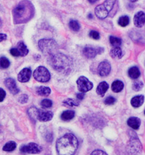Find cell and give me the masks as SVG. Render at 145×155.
I'll use <instances>...</instances> for the list:
<instances>
[{
    "mask_svg": "<svg viewBox=\"0 0 145 155\" xmlns=\"http://www.w3.org/2000/svg\"><path fill=\"white\" fill-rule=\"evenodd\" d=\"M78 140L72 134H67L57 140L56 150L61 155H72L78 149Z\"/></svg>",
    "mask_w": 145,
    "mask_h": 155,
    "instance_id": "cell-1",
    "label": "cell"
},
{
    "mask_svg": "<svg viewBox=\"0 0 145 155\" xmlns=\"http://www.w3.org/2000/svg\"><path fill=\"white\" fill-rule=\"evenodd\" d=\"M48 61L52 68L58 72L68 74L72 70V60L64 54L57 52L49 57Z\"/></svg>",
    "mask_w": 145,
    "mask_h": 155,
    "instance_id": "cell-2",
    "label": "cell"
},
{
    "mask_svg": "<svg viewBox=\"0 0 145 155\" xmlns=\"http://www.w3.org/2000/svg\"><path fill=\"white\" fill-rule=\"evenodd\" d=\"M33 11L32 3L28 1H23L14 9V17L18 23L25 22L31 18Z\"/></svg>",
    "mask_w": 145,
    "mask_h": 155,
    "instance_id": "cell-3",
    "label": "cell"
},
{
    "mask_svg": "<svg viewBox=\"0 0 145 155\" xmlns=\"http://www.w3.org/2000/svg\"><path fill=\"white\" fill-rule=\"evenodd\" d=\"M38 46L42 53L49 57L57 53L59 48L56 41L52 39H41L38 42Z\"/></svg>",
    "mask_w": 145,
    "mask_h": 155,
    "instance_id": "cell-4",
    "label": "cell"
},
{
    "mask_svg": "<svg viewBox=\"0 0 145 155\" xmlns=\"http://www.w3.org/2000/svg\"><path fill=\"white\" fill-rule=\"evenodd\" d=\"M115 3L116 0H105L103 4L97 5L95 8L94 12L96 15L99 19L102 20L105 19L113 8Z\"/></svg>",
    "mask_w": 145,
    "mask_h": 155,
    "instance_id": "cell-5",
    "label": "cell"
},
{
    "mask_svg": "<svg viewBox=\"0 0 145 155\" xmlns=\"http://www.w3.org/2000/svg\"><path fill=\"white\" fill-rule=\"evenodd\" d=\"M132 133L130 138L126 146V152L129 154L135 155L142 151L143 145L137 134L134 132Z\"/></svg>",
    "mask_w": 145,
    "mask_h": 155,
    "instance_id": "cell-6",
    "label": "cell"
},
{
    "mask_svg": "<svg viewBox=\"0 0 145 155\" xmlns=\"http://www.w3.org/2000/svg\"><path fill=\"white\" fill-rule=\"evenodd\" d=\"M33 77L38 82L45 83L50 80L51 75L47 68L43 66H40L35 70Z\"/></svg>",
    "mask_w": 145,
    "mask_h": 155,
    "instance_id": "cell-7",
    "label": "cell"
},
{
    "mask_svg": "<svg viewBox=\"0 0 145 155\" xmlns=\"http://www.w3.org/2000/svg\"><path fill=\"white\" fill-rule=\"evenodd\" d=\"M78 90L82 93H86L91 91L93 87V84L85 76H80L76 81Z\"/></svg>",
    "mask_w": 145,
    "mask_h": 155,
    "instance_id": "cell-8",
    "label": "cell"
},
{
    "mask_svg": "<svg viewBox=\"0 0 145 155\" xmlns=\"http://www.w3.org/2000/svg\"><path fill=\"white\" fill-rule=\"evenodd\" d=\"M20 151L23 153L35 154L40 153L42 151V148L36 143H30L28 144L22 145L20 148Z\"/></svg>",
    "mask_w": 145,
    "mask_h": 155,
    "instance_id": "cell-9",
    "label": "cell"
},
{
    "mask_svg": "<svg viewBox=\"0 0 145 155\" xmlns=\"http://www.w3.org/2000/svg\"><path fill=\"white\" fill-rule=\"evenodd\" d=\"M104 49L103 48H96L91 47H86L83 49V54L86 58L89 59H93L95 58L97 54H103Z\"/></svg>",
    "mask_w": 145,
    "mask_h": 155,
    "instance_id": "cell-10",
    "label": "cell"
},
{
    "mask_svg": "<svg viewBox=\"0 0 145 155\" xmlns=\"http://www.w3.org/2000/svg\"><path fill=\"white\" fill-rule=\"evenodd\" d=\"M111 70V66L108 61L102 62L98 67V72L99 75L102 77H105L109 75Z\"/></svg>",
    "mask_w": 145,
    "mask_h": 155,
    "instance_id": "cell-11",
    "label": "cell"
},
{
    "mask_svg": "<svg viewBox=\"0 0 145 155\" xmlns=\"http://www.w3.org/2000/svg\"><path fill=\"white\" fill-rule=\"evenodd\" d=\"M32 71L29 68H25L19 72L18 75V79L19 82L25 83L29 81L31 76Z\"/></svg>",
    "mask_w": 145,
    "mask_h": 155,
    "instance_id": "cell-12",
    "label": "cell"
},
{
    "mask_svg": "<svg viewBox=\"0 0 145 155\" xmlns=\"http://www.w3.org/2000/svg\"><path fill=\"white\" fill-rule=\"evenodd\" d=\"M54 114L51 111H44L43 110H38L37 119L42 122H46L51 120L53 118Z\"/></svg>",
    "mask_w": 145,
    "mask_h": 155,
    "instance_id": "cell-13",
    "label": "cell"
},
{
    "mask_svg": "<svg viewBox=\"0 0 145 155\" xmlns=\"http://www.w3.org/2000/svg\"><path fill=\"white\" fill-rule=\"evenodd\" d=\"M5 86L11 94L13 95H16L19 92V89L16 86V82L12 78H7L5 81Z\"/></svg>",
    "mask_w": 145,
    "mask_h": 155,
    "instance_id": "cell-14",
    "label": "cell"
},
{
    "mask_svg": "<svg viewBox=\"0 0 145 155\" xmlns=\"http://www.w3.org/2000/svg\"><path fill=\"white\" fill-rule=\"evenodd\" d=\"M145 15L143 12H139L135 15L134 18V23L135 26L140 28L145 24Z\"/></svg>",
    "mask_w": 145,
    "mask_h": 155,
    "instance_id": "cell-15",
    "label": "cell"
},
{
    "mask_svg": "<svg viewBox=\"0 0 145 155\" xmlns=\"http://www.w3.org/2000/svg\"><path fill=\"white\" fill-rule=\"evenodd\" d=\"M141 121L140 119L135 117H130L127 120L128 125L134 130L139 129L141 125Z\"/></svg>",
    "mask_w": 145,
    "mask_h": 155,
    "instance_id": "cell-16",
    "label": "cell"
},
{
    "mask_svg": "<svg viewBox=\"0 0 145 155\" xmlns=\"http://www.w3.org/2000/svg\"><path fill=\"white\" fill-rule=\"evenodd\" d=\"M109 88V85L108 84L107 82H106L105 81L102 82L98 84V86H97V89H96L97 93L100 96L103 97L105 95V94L108 91Z\"/></svg>",
    "mask_w": 145,
    "mask_h": 155,
    "instance_id": "cell-17",
    "label": "cell"
},
{
    "mask_svg": "<svg viewBox=\"0 0 145 155\" xmlns=\"http://www.w3.org/2000/svg\"><path fill=\"white\" fill-rule=\"evenodd\" d=\"M143 102H144L143 95H137L132 98L130 103L133 107L137 108L143 105Z\"/></svg>",
    "mask_w": 145,
    "mask_h": 155,
    "instance_id": "cell-18",
    "label": "cell"
},
{
    "mask_svg": "<svg viewBox=\"0 0 145 155\" xmlns=\"http://www.w3.org/2000/svg\"><path fill=\"white\" fill-rule=\"evenodd\" d=\"M110 56L113 59H121L123 56L121 48L120 47H115L110 51Z\"/></svg>",
    "mask_w": 145,
    "mask_h": 155,
    "instance_id": "cell-19",
    "label": "cell"
},
{
    "mask_svg": "<svg viewBox=\"0 0 145 155\" xmlns=\"http://www.w3.org/2000/svg\"><path fill=\"white\" fill-rule=\"evenodd\" d=\"M75 115V113L74 110H67L63 112L61 115V118L62 120L69 121L74 118Z\"/></svg>",
    "mask_w": 145,
    "mask_h": 155,
    "instance_id": "cell-20",
    "label": "cell"
},
{
    "mask_svg": "<svg viewBox=\"0 0 145 155\" xmlns=\"http://www.w3.org/2000/svg\"><path fill=\"white\" fill-rule=\"evenodd\" d=\"M124 83L120 80H116L113 82L111 85L112 91L115 93H120L124 88Z\"/></svg>",
    "mask_w": 145,
    "mask_h": 155,
    "instance_id": "cell-21",
    "label": "cell"
},
{
    "mask_svg": "<svg viewBox=\"0 0 145 155\" xmlns=\"http://www.w3.org/2000/svg\"><path fill=\"white\" fill-rule=\"evenodd\" d=\"M16 48L19 52L20 56H26L29 54V50L23 41H20L18 43Z\"/></svg>",
    "mask_w": 145,
    "mask_h": 155,
    "instance_id": "cell-22",
    "label": "cell"
},
{
    "mask_svg": "<svg viewBox=\"0 0 145 155\" xmlns=\"http://www.w3.org/2000/svg\"><path fill=\"white\" fill-rule=\"evenodd\" d=\"M36 93L38 95L42 96H49L51 93V89L48 87L40 86L36 89Z\"/></svg>",
    "mask_w": 145,
    "mask_h": 155,
    "instance_id": "cell-23",
    "label": "cell"
},
{
    "mask_svg": "<svg viewBox=\"0 0 145 155\" xmlns=\"http://www.w3.org/2000/svg\"><path fill=\"white\" fill-rule=\"evenodd\" d=\"M128 75L132 79H137L141 75L140 70L137 67H133L128 70Z\"/></svg>",
    "mask_w": 145,
    "mask_h": 155,
    "instance_id": "cell-24",
    "label": "cell"
},
{
    "mask_svg": "<svg viewBox=\"0 0 145 155\" xmlns=\"http://www.w3.org/2000/svg\"><path fill=\"white\" fill-rule=\"evenodd\" d=\"M16 147V143L14 141L8 142L5 144L3 147V150L7 152H11L15 149Z\"/></svg>",
    "mask_w": 145,
    "mask_h": 155,
    "instance_id": "cell-25",
    "label": "cell"
},
{
    "mask_svg": "<svg viewBox=\"0 0 145 155\" xmlns=\"http://www.w3.org/2000/svg\"><path fill=\"white\" fill-rule=\"evenodd\" d=\"M10 66V62L5 57H1L0 58V69H5Z\"/></svg>",
    "mask_w": 145,
    "mask_h": 155,
    "instance_id": "cell-26",
    "label": "cell"
},
{
    "mask_svg": "<svg viewBox=\"0 0 145 155\" xmlns=\"http://www.w3.org/2000/svg\"><path fill=\"white\" fill-rule=\"evenodd\" d=\"M110 44L115 47H120L122 44V40L120 38H118L113 36H110L109 38Z\"/></svg>",
    "mask_w": 145,
    "mask_h": 155,
    "instance_id": "cell-27",
    "label": "cell"
},
{
    "mask_svg": "<svg viewBox=\"0 0 145 155\" xmlns=\"http://www.w3.org/2000/svg\"><path fill=\"white\" fill-rule=\"evenodd\" d=\"M129 18L128 16L120 17L118 20V24L121 27H126L129 24Z\"/></svg>",
    "mask_w": 145,
    "mask_h": 155,
    "instance_id": "cell-28",
    "label": "cell"
},
{
    "mask_svg": "<svg viewBox=\"0 0 145 155\" xmlns=\"http://www.w3.org/2000/svg\"><path fill=\"white\" fill-rule=\"evenodd\" d=\"M69 26L70 27V30H72L74 32H78L80 28V25L79 24V23L78 22V21L74 20H70Z\"/></svg>",
    "mask_w": 145,
    "mask_h": 155,
    "instance_id": "cell-29",
    "label": "cell"
},
{
    "mask_svg": "<svg viewBox=\"0 0 145 155\" xmlns=\"http://www.w3.org/2000/svg\"><path fill=\"white\" fill-rule=\"evenodd\" d=\"M38 110L37 108L35 107H31L28 110V114L30 116V118H31L33 120H35L37 119Z\"/></svg>",
    "mask_w": 145,
    "mask_h": 155,
    "instance_id": "cell-30",
    "label": "cell"
},
{
    "mask_svg": "<svg viewBox=\"0 0 145 155\" xmlns=\"http://www.w3.org/2000/svg\"><path fill=\"white\" fill-rule=\"evenodd\" d=\"M63 104H67L70 107H73V106H78L79 105V102L74 99H68L66 100L65 101L63 102Z\"/></svg>",
    "mask_w": 145,
    "mask_h": 155,
    "instance_id": "cell-31",
    "label": "cell"
},
{
    "mask_svg": "<svg viewBox=\"0 0 145 155\" xmlns=\"http://www.w3.org/2000/svg\"><path fill=\"white\" fill-rule=\"evenodd\" d=\"M143 87V82L140 81H135L133 84V89L135 91H140Z\"/></svg>",
    "mask_w": 145,
    "mask_h": 155,
    "instance_id": "cell-32",
    "label": "cell"
},
{
    "mask_svg": "<svg viewBox=\"0 0 145 155\" xmlns=\"http://www.w3.org/2000/svg\"><path fill=\"white\" fill-rule=\"evenodd\" d=\"M40 104L44 108H50L52 106V102L49 99H44L41 101Z\"/></svg>",
    "mask_w": 145,
    "mask_h": 155,
    "instance_id": "cell-33",
    "label": "cell"
},
{
    "mask_svg": "<svg viewBox=\"0 0 145 155\" xmlns=\"http://www.w3.org/2000/svg\"><path fill=\"white\" fill-rule=\"evenodd\" d=\"M116 101V100L114 97L111 96H108L104 100V104L107 105H111V104H114L115 103Z\"/></svg>",
    "mask_w": 145,
    "mask_h": 155,
    "instance_id": "cell-34",
    "label": "cell"
},
{
    "mask_svg": "<svg viewBox=\"0 0 145 155\" xmlns=\"http://www.w3.org/2000/svg\"><path fill=\"white\" fill-rule=\"evenodd\" d=\"M89 35L90 37L95 40H98L100 38V35L99 32L96 31H93V30L90 31L89 33Z\"/></svg>",
    "mask_w": 145,
    "mask_h": 155,
    "instance_id": "cell-35",
    "label": "cell"
},
{
    "mask_svg": "<svg viewBox=\"0 0 145 155\" xmlns=\"http://www.w3.org/2000/svg\"><path fill=\"white\" fill-rule=\"evenodd\" d=\"M29 100V96L26 94H22L19 97L18 101L20 104H24L27 103Z\"/></svg>",
    "mask_w": 145,
    "mask_h": 155,
    "instance_id": "cell-36",
    "label": "cell"
},
{
    "mask_svg": "<svg viewBox=\"0 0 145 155\" xmlns=\"http://www.w3.org/2000/svg\"><path fill=\"white\" fill-rule=\"evenodd\" d=\"M10 53L12 56L14 57H19L20 56V54L18 50V49L16 48H11L10 50Z\"/></svg>",
    "mask_w": 145,
    "mask_h": 155,
    "instance_id": "cell-37",
    "label": "cell"
},
{
    "mask_svg": "<svg viewBox=\"0 0 145 155\" xmlns=\"http://www.w3.org/2000/svg\"><path fill=\"white\" fill-rule=\"evenodd\" d=\"M6 93L2 88H0V102H2L5 99Z\"/></svg>",
    "mask_w": 145,
    "mask_h": 155,
    "instance_id": "cell-38",
    "label": "cell"
},
{
    "mask_svg": "<svg viewBox=\"0 0 145 155\" xmlns=\"http://www.w3.org/2000/svg\"><path fill=\"white\" fill-rule=\"evenodd\" d=\"M91 155H107V153L102 150H96L92 153Z\"/></svg>",
    "mask_w": 145,
    "mask_h": 155,
    "instance_id": "cell-39",
    "label": "cell"
},
{
    "mask_svg": "<svg viewBox=\"0 0 145 155\" xmlns=\"http://www.w3.org/2000/svg\"><path fill=\"white\" fill-rule=\"evenodd\" d=\"M85 94L82 93V92H80V93L76 94V97L79 100H83L85 98Z\"/></svg>",
    "mask_w": 145,
    "mask_h": 155,
    "instance_id": "cell-40",
    "label": "cell"
},
{
    "mask_svg": "<svg viewBox=\"0 0 145 155\" xmlns=\"http://www.w3.org/2000/svg\"><path fill=\"white\" fill-rule=\"evenodd\" d=\"M46 140L49 142H51L53 140V136L52 134H46Z\"/></svg>",
    "mask_w": 145,
    "mask_h": 155,
    "instance_id": "cell-41",
    "label": "cell"
},
{
    "mask_svg": "<svg viewBox=\"0 0 145 155\" xmlns=\"http://www.w3.org/2000/svg\"><path fill=\"white\" fill-rule=\"evenodd\" d=\"M7 38V36L5 34L0 33V42L2 41L3 40H6Z\"/></svg>",
    "mask_w": 145,
    "mask_h": 155,
    "instance_id": "cell-42",
    "label": "cell"
},
{
    "mask_svg": "<svg viewBox=\"0 0 145 155\" xmlns=\"http://www.w3.org/2000/svg\"><path fill=\"white\" fill-rule=\"evenodd\" d=\"M88 1H89V2L90 3L93 4V3L96 2H97V1H99V0H88Z\"/></svg>",
    "mask_w": 145,
    "mask_h": 155,
    "instance_id": "cell-43",
    "label": "cell"
},
{
    "mask_svg": "<svg viewBox=\"0 0 145 155\" xmlns=\"http://www.w3.org/2000/svg\"><path fill=\"white\" fill-rule=\"evenodd\" d=\"M88 17H89V19H92V18H93V16H92V15L91 14H89Z\"/></svg>",
    "mask_w": 145,
    "mask_h": 155,
    "instance_id": "cell-44",
    "label": "cell"
},
{
    "mask_svg": "<svg viewBox=\"0 0 145 155\" xmlns=\"http://www.w3.org/2000/svg\"><path fill=\"white\" fill-rule=\"evenodd\" d=\"M130 2H136V1H137V0H129Z\"/></svg>",
    "mask_w": 145,
    "mask_h": 155,
    "instance_id": "cell-45",
    "label": "cell"
},
{
    "mask_svg": "<svg viewBox=\"0 0 145 155\" xmlns=\"http://www.w3.org/2000/svg\"><path fill=\"white\" fill-rule=\"evenodd\" d=\"M2 26V21H1V20L0 19V27H1Z\"/></svg>",
    "mask_w": 145,
    "mask_h": 155,
    "instance_id": "cell-46",
    "label": "cell"
}]
</instances>
